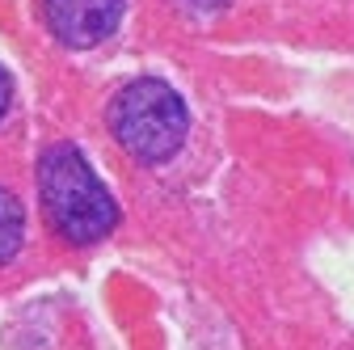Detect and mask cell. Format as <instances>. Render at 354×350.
<instances>
[{
    "mask_svg": "<svg viewBox=\"0 0 354 350\" xmlns=\"http://www.w3.org/2000/svg\"><path fill=\"white\" fill-rule=\"evenodd\" d=\"M21 241H26V211L5 186H0V266L17 257Z\"/></svg>",
    "mask_w": 354,
    "mask_h": 350,
    "instance_id": "4",
    "label": "cell"
},
{
    "mask_svg": "<svg viewBox=\"0 0 354 350\" xmlns=\"http://www.w3.org/2000/svg\"><path fill=\"white\" fill-rule=\"evenodd\" d=\"M38 199L47 211L51 228L72 245H93L118 224V207L106 190V182L93 173L72 144H51L38 156Z\"/></svg>",
    "mask_w": 354,
    "mask_h": 350,
    "instance_id": "1",
    "label": "cell"
},
{
    "mask_svg": "<svg viewBox=\"0 0 354 350\" xmlns=\"http://www.w3.org/2000/svg\"><path fill=\"white\" fill-rule=\"evenodd\" d=\"M9 102H13V80H9V72H5V68H0V118H5Z\"/></svg>",
    "mask_w": 354,
    "mask_h": 350,
    "instance_id": "5",
    "label": "cell"
},
{
    "mask_svg": "<svg viewBox=\"0 0 354 350\" xmlns=\"http://www.w3.org/2000/svg\"><path fill=\"white\" fill-rule=\"evenodd\" d=\"M122 17V0H42V21L64 47H97L114 34Z\"/></svg>",
    "mask_w": 354,
    "mask_h": 350,
    "instance_id": "3",
    "label": "cell"
},
{
    "mask_svg": "<svg viewBox=\"0 0 354 350\" xmlns=\"http://www.w3.org/2000/svg\"><path fill=\"white\" fill-rule=\"evenodd\" d=\"M110 131L136 160L160 165L186 144L190 114L173 84H165L156 76H140V80H127L114 93Z\"/></svg>",
    "mask_w": 354,
    "mask_h": 350,
    "instance_id": "2",
    "label": "cell"
}]
</instances>
